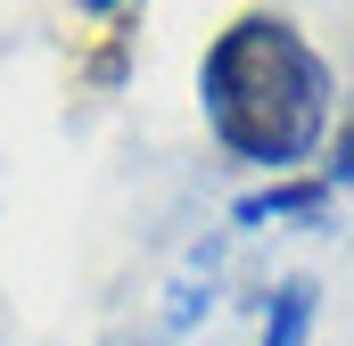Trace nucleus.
Returning a JSON list of instances; mask_svg holds the SVG:
<instances>
[{"label": "nucleus", "instance_id": "5", "mask_svg": "<svg viewBox=\"0 0 354 346\" xmlns=\"http://www.w3.org/2000/svg\"><path fill=\"white\" fill-rule=\"evenodd\" d=\"M91 83H124V42H107V50L91 58Z\"/></svg>", "mask_w": 354, "mask_h": 346}, {"label": "nucleus", "instance_id": "6", "mask_svg": "<svg viewBox=\"0 0 354 346\" xmlns=\"http://www.w3.org/2000/svg\"><path fill=\"white\" fill-rule=\"evenodd\" d=\"M83 8H91V17H107V8H115V0H83Z\"/></svg>", "mask_w": 354, "mask_h": 346}, {"label": "nucleus", "instance_id": "1", "mask_svg": "<svg viewBox=\"0 0 354 346\" xmlns=\"http://www.w3.org/2000/svg\"><path fill=\"white\" fill-rule=\"evenodd\" d=\"M198 99H206V124L231 157L248 165H305L330 132V66L322 50L272 17V8H248L214 33L206 66H198Z\"/></svg>", "mask_w": 354, "mask_h": 346}, {"label": "nucleus", "instance_id": "4", "mask_svg": "<svg viewBox=\"0 0 354 346\" xmlns=\"http://www.w3.org/2000/svg\"><path fill=\"white\" fill-rule=\"evenodd\" d=\"M322 181H330V190H346V181H354V124L338 132V149H330V165H322Z\"/></svg>", "mask_w": 354, "mask_h": 346}, {"label": "nucleus", "instance_id": "3", "mask_svg": "<svg viewBox=\"0 0 354 346\" xmlns=\"http://www.w3.org/2000/svg\"><path fill=\"white\" fill-rule=\"evenodd\" d=\"M313 330V280L297 272V280H280L272 289V313H264V346H305Z\"/></svg>", "mask_w": 354, "mask_h": 346}, {"label": "nucleus", "instance_id": "2", "mask_svg": "<svg viewBox=\"0 0 354 346\" xmlns=\"http://www.w3.org/2000/svg\"><path fill=\"white\" fill-rule=\"evenodd\" d=\"M330 206V181L313 173V181H264V190H248L239 206H231V223H313Z\"/></svg>", "mask_w": 354, "mask_h": 346}]
</instances>
